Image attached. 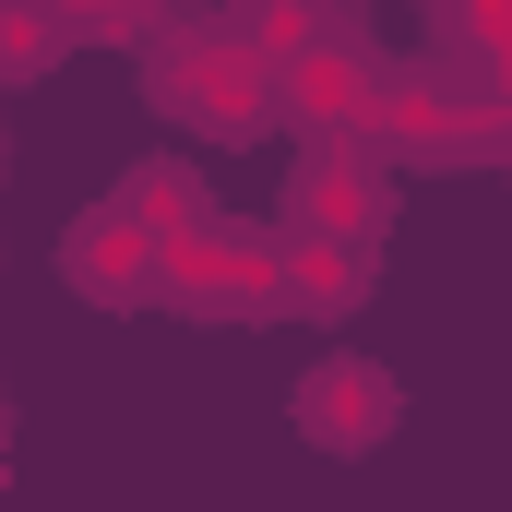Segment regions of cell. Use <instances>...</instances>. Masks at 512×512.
<instances>
[{
	"label": "cell",
	"mask_w": 512,
	"mask_h": 512,
	"mask_svg": "<svg viewBox=\"0 0 512 512\" xmlns=\"http://www.w3.org/2000/svg\"><path fill=\"white\" fill-rule=\"evenodd\" d=\"M286 227H298L310 251H358V262H370V239L393 227V167L370 155V143H310Z\"/></svg>",
	"instance_id": "cell-1"
},
{
	"label": "cell",
	"mask_w": 512,
	"mask_h": 512,
	"mask_svg": "<svg viewBox=\"0 0 512 512\" xmlns=\"http://www.w3.org/2000/svg\"><path fill=\"white\" fill-rule=\"evenodd\" d=\"M393 417H405V393H393V370H370V358H322V370L298 382V429H310L322 453H370V441H393Z\"/></svg>",
	"instance_id": "cell-2"
},
{
	"label": "cell",
	"mask_w": 512,
	"mask_h": 512,
	"mask_svg": "<svg viewBox=\"0 0 512 512\" xmlns=\"http://www.w3.org/2000/svg\"><path fill=\"white\" fill-rule=\"evenodd\" d=\"M262 96H274V72H262V60H227V48H215V60H167V72H155V108H167V120H203L215 143L262 131Z\"/></svg>",
	"instance_id": "cell-3"
},
{
	"label": "cell",
	"mask_w": 512,
	"mask_h": 512,
	"mask_svg": "<svg viewBox=\"0 0 512 512\" xmlns=\"http://www.w3.org/2000/svg\"><path fill=\"white\" fill-rule=\"evenodd\" d=\"M477 96H453V84H429V72H393V96L370 108V155L393 167V143L405 155H465L477 143V120H465Z\"/></svg>",
	"instance_id": "cell-4"
}]
</instances>
